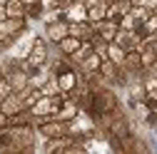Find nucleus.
I'll use <instances>...</instances> for the list:
<instances>
[{
  "instance_id": "c85d7f7f",
  "label": "nucleus",
  "mask_w": 157,
  "mask_h": 154,
  "mask_svg": "<svg viewBox=\"0 0 157 154\" xmlns=\"http://www.w3.org/2000/svg\"><path fill=\"white\" fill-rule=\"evenodd\" d=\"M0 77H5V67H3V62H0Z\"/></svg>"
},
{
  "instance_id": "aec40b11",
  "label": "nucleus",
  "mask_w": 157,
  "mask_h": 154,
  "mask_svg": "<svg viewBox=\"0 0 157 154\" xmlns=\"http://www.w3.org/2000/svg\"><path fill=\"white\" fill-rule=\"evenodd\" d=\"M125 55H127V50H122L117 42H107V60H112L115 65H122L125 62Z\"/></svg>"
},
{
  "instance_id": "20e7f679",
  "label": "nucleus",
  "mask_w": 157,
  "mask_h": 154,
  "mask_svg": "<svg viewBox=\"0 0 157 154\" xmlns=\"http://www.w3.org/2000/svg\"><path fill=\"white\" fill-rule=\"evenodd\" d=\"M28 77H30V72L23 70L15 60H13V67H5V80H8V85H10L13 92L25 90V87H28Z\"/></svg>"
},
{
  "instance_id": "b1692460",
  "label": "nucleus",
  "mask_w": 157,
  "mask_h": 154,
  "mask_svg": "<svg viewBox=\"0 0 157 154\" xmlns=\"http://www.w3.org/2000/svg\"><path fill=\"white\" fill-rule=\"evenodd\" d=\"M10 92H13V90H10V85H8V80H5V77H0V102H3V100L8 97Z\"/></svg>"
},
{
  "instance_id": "2eb2a0df",
  "label": "nucleus",
  "mask_w": 157,
  "mask_h": 154,
  "mask_svg": "<svg viewBox=\"0 0 157 154\" xmlns=\"http://www.w3.org/2000/svg\"><path fill=\"white\" fill-rule=\"evenodd\" d=\"M132 3H127V0H112V3H107V17L110 20H120V17L130 10Z\"/></svg>"
},
{
  "instance_id": "2f4dec72",
  "label": "nucleus",
  "mask_w": 157,
  "mask_h": 154,
  "mask_svg": "<svg viewBox=\"0 0 157 154\" xmlns=\"http://www.w3.org/2000/svg\"><path fill=\"white\" fill-rule=\"evenodd\" d=\"M127 3H132V0H127Z\"/></svg>"
},
{
  "instance_id": "c756f323",
  "label": "nucleus",
  "mask_w": 157,
  "mask_h": 154,
  "mask_svg": "<svg viewBox=\"0 0 157 154\" xmlns=\"http://www.w3.org/2000/svg\"><path fill=\"white\" fill-rule=\"evenodd\" d=\"M5 3H8V0H0V5H5Z\"/></svg>"
},
{
  "instance_id": "7c9ffc66",
  "label": "nucleus",
  "mask_w": 157,
  "mask_h": 154,
  "mask_svg": "<svg viewBox=\"0 0 157 154\" xmlns=\"http://www.w3.org/2000/svg\"><path fill=\"white\" fill-rule=\"evenodd\" d=\"M102 3H112V0H102Z\"/></svg>"
},
{
  "instance_id": "0eeeda50",
  "label": "nucleus",
  "mask_w": 157,
  "mask_h": 154,
  "mask_svg": "<svg viewBox=\"0 0 157 154\" xmlns=\"http://www.w3.org/2000/svg\"><path fill=\"white\" fill-rule=\"evenodd\" d=\"M63 17L67 23H82V20H87V5H85V0H70V3L63 8Z\"/></svg>"
},
{
  "instance_id": "393cba45",
  "label": "nucleus",
  "mask_w": 157,
  "mask_h": 154,
  "mask_svg": "<svg viewBox=\"0 0 157 154\" xmlns=\"http://www.w3.org/2000/svg\"><path fill=\"white\" fill-rule=\"evenodd\" d=\"M132 5H140L147 10H157V0H132Z\"/></svg>"
},
{
  "instance_id": "9b49d317",
  "label": "nucleus",
  "mask_w": 157,
  "mask_h": 154,
  "mask_svg": "<svg viewBox=\"0 0 157 154\" xmlns=\"http://www.w3.org/2000/svg\"><path fill=\"white\" fill-rule=\"evenodd\" d=\"M67 35L77 37V40H82V42H90L95 37V30H92V23H87V20H82V23H67Z\"/></svg>"
},
{
  "instance_id": "bb28decb",
  "label": "nucleus",
  "mask_w": 157,
  "mask_h": 154,
  "mask_svg": "<svg viewBox=\"0 0 157 154\" xmlns=\"http://www.w3.org/2000/svg\"><path fill=\"white\" fill-rule=\"evenodd\" d=\"M23 3H25V8H30V5H37L40 0H23ZM40 5H43V3H40Z\"/></svg>"
},
{
  "instance_id": "f03ea898",
  "label": "nucleus",
  "mask_w": 157,
  "mask_h": 154,
  "mask_svg": "<svg viewBox=\"0 0 157 154\" xmlns=\"http://www.w3.org/2000/svg\"><path fill=\"white\" fill-rule=\"evenodd\" d=\"M95 132V119H92V114L90 112H85V109H80L75 114V117L67 122V134L70 137H75V139H85V137H90V134Z\"/></svg>"
},
{
  "instance_id": "9d476101",
  "label": "nucleus",
  "mask_w": 157,
  "mask_h": 154,
  "mask_svg": "<svg viewBox=\"0 0 157 154\" xmlns=\"http://www.w3.org/2000/svg\"><path fill=\"white\" fill-rule=\"evenodd\" d=\"M25 28H28V17H5V20L0 23V30H3L10 40H15Z\"/></svg>"
},
{
  "instance_id": "1a4fd4ad",
  "label": "nucleus",
  "mask_w": 157,
  "mask_h": 154,
  "mask_svg": "<svg viewBox=\"0 0 157 154\" xmlns=\"http://www.w3.org/2000/svg\"><path fill=\"white\" fill-rule=\"evenodd\" d=\"M92 30H95L97 37H102L105 42H112L115 35H117V30H120V25H117V20L105 17V20H100V23H92Z\"/></svg>"
},
{
  "instance_id": "4468645a",
  "label": "nucleus",
  "mask_w": 157,
  "mask_h": 154,
  "mask_svg": "<svg viewBox=\"0 0 157 154\" xmlns=\"http://www.w3.org/2000/svg\"><path fill=\"white\" fill-rule=\"evenodd\" d=\"M105 17H107V3L97 0V3L87 5V23H100Z\"/></svg>"
},
{
  "instance_id": "f8f14e48",
  "label": "nucleus",
  "mask_w": 157,
  "mask_h": 154,
  "mask_svg": "<svg viewBox=\"0 0 157 154\" xmlns=\"http://www.w3.org/2000/svg\"><path fill=\"white\" fill-rule=\"evenodd\" d=\"M0 109H3V114H5V117H13V114L23 112V109H28V107L23 105V100H20V94H17V92H10L8 97L0 102Z\"/></svg>"
},
{
  "instance_id": "6e6552de",
  "label": "nucleus",
  "mask_w": 157,
  "mask_h": 154,
  "mask_svg": "<svg viewBox=\"0 0 157 154\" xmlns=\"http://www.w3.org/2000/svg\"><path fill=\"white\" fill-rule=\"evenodd\" d=\"M65 35H67V20H65V17L52 20V23H45V40H48V42L57 45Z\"/></svg>"
},
{
  "instance_id": "f3484780",
  "label": "nucleus",
  "mask_w": 157,
  "mask_h": 154,
  "mask_svg": "<svg viewBox=\"0 0 157 154\" xmlns=\"http://www.w3.org/2000/svg\"><path fill=\"white\" fill-rule=\"evenodd\" d=\"M142 87L147 100H157V75L155 72H142Z\"/></svg>"
},
{
  "instance_id": "a211bd4d",
  "label": "nucleus",
  "mask_w": 157,
  "mask_h": 154,
  "mask_svg": "<svg viewBox=\"0 0 157 154\" xmlns=\"http://www.w3.org/2000/svg\"><path fill=\"white\" fill-rule=\"evenodd\" d=\"M17 94H20V100H23V105H25L28 109H30V107H33V105H35L37 100L43 97V92L37 90V87H30V85H28L25 90H20V92H17Z\"/></svg>"
},
{
  "instance_id": "a878e982",
  "label": "nucleus",
  "mask_w": 157,
  "mask_h": 154,
  "mask_svg": "<svg viewBox=\"0 0 157 154\" xmlns=\"http://www.w3.org/2000/svg\"><path fill=\"white\" fill-rule=\"evenodd\" d=\"M70 0H52V8H65Z\"/></svg>"
},
{
  "instance_id": "f257e3e1",
  "label": "nucleus",
  "mask_w": 157,
  "mask_h": 154,
  "mask_svg": "<svg viewBox=\"0 0 157 154\" xmlns=\"http://www.w3.org/2000/svg\"><path fill=\"white\" fill-rule=\"evenodd\" d=\"M48 60H50L48 40H45V37H40V35H37V37H35V42H33V50L28 52V57H25V60H15V62L20 65L23 70L33 72L35 67H43V65H48Z\"/></svg>"
},
{
  "instance_id": "cd10ccee",
  "label": "nucleus",
  "mask_w": 157,
  "mask_h": 154,
  "mask_svg": "<svg viewBox=\"0 0 157 154\" xmlns=\"http://www.w3.org/2000/svg\"><path fill=\"white\" fill-rule=\"evenodd\" d=\"M5 17H8V15H5V5H0V23H3Z\"/></svg>"
},
{
  "instance_id": "ddd939ff",
  "label": "nucleus",
  "mask_w": 157,
  "mask_h": 154,
  "mask_svg": "<svg viewBox=\"0 0 157 154\" xmlns=\"http://www.w3.org/2000/svg\"><path fill=\"white\" fill-rule=\"evenodd\" d=\"M100 62H102V57L92 50V52L85 57V60L77 65V72H80V75H92V72H97V70H100Z\"/></svg>"
},
{
  "instance_id": "39448f33",
  "label": "nucleus",
  "mask_w": 157,
  "mask_h": 154,
  "mask_svg": "<svg viewBox=\"0 0 157 154\" xmlns=\"http://www.w3.org/2000/svg\"><path fill=\"white\" fill-rule=\"evenodd\" d=\"M55 77H57V85H60V92H63V94L72 92L77 85H80V72H77L72 65L63 67L60 72H55Z\"/></svg>"
},
{
  "instance_id": "4be33fe9",
  "label": "nucleus",
  "mask_w": 157,
  "mask_h": 154,
  "mask_svg": "<svg viewBox=\"0 0 157 154\" xmlns=\"http://www.w3.org/2000/svg\"><path fill=\"white\" fill-rule=\"evenodd\" d=\"M40 92L45 94V97H52V94H60V85H57V77H55V75H52L50 80H48V82L40 87Z\"/></svg>"
},
{
  "instance_id": "dca6fc26",
  "label": "nucleus",
  "mask_w": 157,
  "mask_h": 154,
  "mask_svg": "<svg viewBox=\"0 0 157 154\" xmlns=\"http://www.w3.org/2000/svg\"><path fill=\"white\" fill-rule=\"evenodd\" d=\"M82 45V40H77V37H72V35H65L60 42H57V50H60V55H65V57H70L77 47Z\"/></svg>"
},
{
  "instance_id": "423d86ee",
  "label": "nucleus",
  "mask_w": 157,
  "mask_h": 154,
  "mask_svg": "<svg viewBox=\"0 0 157 154\" xmlns=\"http://www.w3.org/2000/svg\"><path fill=\"white\" fill-rule=\"evenodd\" d=\"M140 40H142V30L137 28V30H117L112 42H117L122 50H137L140 47Z\"/></svg>"
},
{
  "instance_id": "412c9836",
  "label": "nucleus",
  "mask_w": 157,
  "mask_h": 154,
  "mask_svg": "<svg viewBox=\"0 0 157 154\" xmlns=\"http://www.w3.org/2000/svg\"><path fill=\"white\" fill-rule=\"evenodd\" d=\"M140 30H142V35H152V32H157V10H152V13L147 15V20L140 25Z\"/></svg>"
},
{
  "instance_id": "5701e85b",
  "label": "nucleus",
  "mask_w": 157,
  "mask_h": 154,
  "mask_svg": "<svg viewBox=\"0 0 157 154\" xmlns=\"http://www.w3.org/2000/svg\"><path fill=\"white\" fill-rule=\"evenodd\" d=\"M117 25H120V30H137V28H140V23H137L135 17L130 15V10L120 17V20H117Z\"/></svg>"
},
{
  "instance_id": "6ab92c4d",
  "label": "nucleus",
  "mask_w": 157,
  "mask_h": 154,
  "mask_svg": "<svg viewBox=\"0 0 157 154\" xmlns=\"http://www.w3.org/2000/svg\"><path fill=\"white\" fill-rule=\"evenodd\" d=\"M25 13H28V8H25L23 0H8L5 3V15L8 17H25Z\"/></svg>"
},
{
  "instance_id": "7ed1b4c3",
  "label": "nucleus",
  "mask_w": 157,
  "mask_h": 154,
  "mask_svg": "<svg viewBox=\"0 0 157 154\" xmlns=\"http://www.w3.org/2000/svg\"><path fill=\"white\" fill-rule=\"evenodd\" d=\"M35 37H37V35H35L30 28H25V30H23V32L10 42V47H8V57H10V60H25L28 52L33 50Z\"/></svg>"
}]
</instances>
